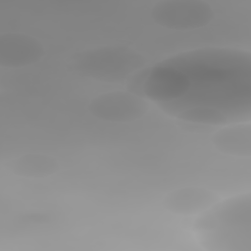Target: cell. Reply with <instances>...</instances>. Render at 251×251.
I'll list each match as a JSON object with an SVG mask.
<instances>
[{"instance_id": "1", "label": "cell", "mask_w": 251, "mask_h": 251, "mask_svg": "<svg viewBox=\"0 0 251 251\" xmlns=\"http://www.w3.org/2000/svg\"><path fill=\"white\" fill-rule=\"evenodd\" d=\"M160 106L186 122L249 120L250 55L230 49L187 52L159 64Z\"/></svg>"}, {"instance_id": "2", "label": "cell", "mask_w": 251, "mask_h": 251, "mask_svg": "<svg viewBox=\"0 0 251 251\" xmlns=\"http://www.w3.org/2000/svg\"><path fill=\"white\" fill-rule=\"evenodd\" d=\"M201 244L213 250H250V197L219 204L195 225Z\"/></svg>"}, {"instance_id": "3", "label": "cell", "mask_w": 251, "mask_h": 251, "mask_svg": "<svg viewBox=\"0 0 251 251\" xmlns=\"http://www.w3.org/2000/svg\"><path fill=\"white\" fill-rule=\"evenodd\" d=\"M142 58L123 47H104L84 51L75 60L84 75L106 81H121L142 65Z\"/></svg>"}, {"instance_id": "4", "label": "cell", "mask_w": 251, "mask_h": 251, "mask_svg": "<svg viewBox=\"0 0 251 251\" xmlns=\"http://www.w3.org/2000/svg\"><path fill=\"white\" fill-rule=\"evenodd\" d=\"M152 17L164 27L190 30L207 25L213 17V11L203 1H162L153 7Z\"/></svg>"}, {"instance_id": "5", "label": "cell", "mask_w": 251, "mask_h": 251, "mask_svg": "<svg viewBox=\"0 0 251 251\" xmlns=\"http://www.w3.org/2000/svg\"><path fill=\"white\" fill-rule=\"evenodd\" d=\"M93 116L111 122H127L143 116L147 110L145 102L126 92H111L96 97L89 105Z\"/></svg>"}, {"instance_id": "6", "label": "cell", "mask_w": 251, "mask_h": 251, "mask_svg": "<svg viewBox=\"0 0 251 251\" xmlns=\"http://www.w3.org/2000/svg\"><path fill=\"white\" fill-rule=\"evenodd\" d=\"M41 43L21 33H5L0 36V65L5 68L24 67L37 62L43 55Z\"/></svg>"}, {"instance_id": "7", "label": "cell", "mask_w": 251, "mask_h": 251, "mask_svg": "<svg viewBox=\"0 0 251 251\" xmlns=\"http://www.w3.org/2000/svg\"><path fill=\"white\" fill-rule=\"evenodd\" d=\"M216 147L227 154L250 155V126L234 125L219 130L213 137Z\"/></svg>"}, {"instance_id": "8", "label": "cell", "mask_w": 251, "mask_h": 251, "mask_svg": "<svg viewBox=\"0 0 251 251\" xmlns=\"http://www.w3.org/2000/svg\"><path fill=\"white\" fill-rule=\"evenodd\" d=\"M214 196L200 189H182L173 193L167 198L166 205L175 213L192 214L213 202Z\"/></svg>"}, {"instance_id": "9", "label": "cell", "mask_w": 251, "mask_h": 251, "mask_svg": "<svg viewBox=\"0 0 251 251\" xmlns=\"http://www.w3.org/2000/svg\"><path fill=\"white\" fill-rule=\"evenodd\" d=\"M54 162L47 157L39 155L23 156L15 161L13 171L23 176H40L54 171Z\"/></svg>"}]
</instances>
